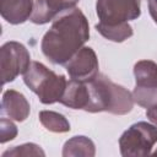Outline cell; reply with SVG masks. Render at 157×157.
<instances>
[{"label":"cell","mask_w":157,"mask_h":157,"mask_svg":"<svg viewBox=\"0 0 157 157\" xmlns=\"http://www.w3.org/2000/svg\"><path fill=\"white\" fill-rule=\"evenodd\" d=\"M17 135L16 126L7 119H1V139L0 141L4 144L9 140H12Z\"/></svg>","instance_id":"e0dca14e"},{"label":"cell","mask_w":157,"mask_h":157,"mask_svg":"<svg viewBox=\"0 0 157 157\" xmlns=\"http://www.w3.org/2000/svg\"><path fill=\"white\" fill-rule=\"evenodd\" d=\"M78 0H36L31 21L37 25H44L56 17L65 10L74 9Z\"/></svg>","instance_id":"9c48e42d"},{"label":"cell","mask_w":157,"mask_h":157,"mask_svg":"<svg viewBox=\"0 0 157 157\" xmlns=\"http://www.w3.org/2000/svg\"><path fill=\"white\" fill-rule=\"evenodd\" d=\"M29 53L17 42H7L0 50V69L2 83L13 81L20 74H25L29 67Z\"/></svg>","instance_id":"52a82bcc"},{"label":"cell","mask_w":157,"mask_h":157,"mask_svg":"<svg viewBox=\"0 0 157 157\" xmlns=\"http://www.w3.org/2000/svg\"><path fill=\"white\" fill-rule=\"evenodd\" d=\"M88 86L87 82L71 78L65 88L60 103L72 109H85L88 103Z\"/></svg>","instance_id":"8fae6325"},{"label":"cell","mask_w":157,"mask_h":157,"mask_svg":"<svg viewBox=\"0 0 157 157\" xmlns=\"http://www.w3.org/2000/svg\"><path fill=\"white\" fill-rule=\"evenodd\" d=\"M22 156V155H44V152L39 148V146L33 145V144H26L22 146H16L13 150H9L2 153V157L5 156Z\"/></svg>","instance_id":"2e32d148"},{"label":"cell","mask_w":157,"mask_h":157,"mask_svg":"<svg viewBox=\"0 0 157 157\" xmlns=\"http://www.w3.org/2000/svg\"><path fill=\"white\" fill-rule=\"evenodd\" d=\"M157 142V128L145 121L131 125L120 137L119 146L123 156H147Z\"/></svg>","instance_id":"277c9868"},{"label":"cell","mask_w":157,"mask_h":157,"mask_svg":"<svg viewBox=\"0 0 157 157\" xmlns=\"http://www.w3.org/2000/svg\"><path fill=\"white\" fill-rule=\"evenodd\" d=\"M23 81L44 104L60 102L67 85L63 75H56L38 61L31 63Z\"/></svg>","instance_id":"3957f363"},{"label":"cell","mask_w":157,"mask_h":157,"mask_svg":"<svg viewBox=\"0 0 157 157\" xmlns=\"http://www.w3.org/2000/svg\"><path fill=\"white\" fill-rule=\"evenodd\" d=\"M66 70L71 78L90 82L98 75V61L92 48H81L66 64Z\"/></svg>","instance_id":"ba28073f"},{"label":"cell","mask_w":157,"mask_h":157,"mask_svg":"<svg viewBox=\"0 0 157 157\" xmlns=\"http://www.w3.org/2000/svg\"><path fill=\"white\" fill-rule=\"evenodd\" d=\"M134 74L136 87L132 99L146 108L157 104V65L150 60H141L135 64Z\"/></svg>","instance_id":"5b68a950"},{"label":"cell","mask_w":157,"mask_h":157,"mask_svg":"<svg viewBox=\"0 0 157 157\" xmlns=\"http://www.w3.org/2000/svg\"><path fill=\"white\" fill-rule=\"evenodd\" d=\"M96 29L103 37L113 42H123L132 36V28L130 25H128V22L115 26H107L99 22L96 25Z\"/></svg>","instance_id":"5bb4252c"},{"label":"cell","mask_w":157,"mask_h":157,"mask_svg":"<svg viewBox=\"0 0 157 157\" xmlns=\"http://www.w3.org/2000/svg\"><path fill=\"white\" fill-rule=\"evenodd\" d=\"M88 103L85 110L91 113L109 112L113 114H126L132 108V96L124 87L112 82L105 75L98 74L87 82Z\"/></svg>","instance_id":"7a4b0ae2"},{"label":"cell","mask_w":157,"mask_h":157,"mask_svg":"<svg viewBox=\"0 0 157 157\" xmlns=\"http://www.w3.org/2000/svg\"><path fill=\"white\" fill-rule=\"evenodd\" d=\"M1 16L12 25H18L31 18L33 12L32 0H0Z\"/></svg>","instance_id":"30bf717a"},{"label":"cell","mask_w":157,"mask_h":157,"mask_svg":"<svg viewBox=\"0 0 157 157\" xmlns=\"http://www.w3.org/2000/svg\"><path fill=\"white\" fill-rule=\"evenodd\" d=\"M39 120L44 125L45 129L54 132H65L70 130L69 121L59 113L43 110L39 113Z\"/></svg>","instance_id":"9a60e30c"},{"label":"cell","mask_w":157,"mask_h":157,"mask_svg":"<svg viewBox=\"0 0 157 157\" xmlns=\"http://www.w3.org/2000/svg\"><path fill=\"white\" fill-rule=\"evenodd\" d=\"M146 115H147V118H148L153 124L157 125V104L150 107V108L146 110Z\"/></svg>","instance_id":"ac0fdd59"},{"label":"cell","mask_w":157,"mask_h":157,"mask_svg":"<svg viewBox=\"0 0 157 157\" xmlns=\"http://www.w3.org/2000/svg\"><path fill=\"white\" fill-rule=\"evenodd\" d=\"M148 7L153 21L157 23V0H148Z\"/></svg>","instance_id":"d6986e66"},{"label":"cell","mask_w":157,"mask_h":157,"mask_svg":"<svg viewBox=\"0 0 157 157\" xmlns=\"http://www.w3.org/2000/svg\"><path fill=\"white\" fill-rule=\"evenodd\" d=\"M1 107L2 113L17 121H23L29 114V104L27 99L23 94L13 90H9L4 93Z\"/></svg>","instance_id":"7c38bea8"},{"label":"cell","mask_w":157,"mask_h":157,"mask_svg":"<svg viewBox=\"0 0 157 157\" xmlns=\"http://www.w3.org/2000/svg\"><path fill=\"white\" fill-rule=\"evenodd\" d=\"M93 156L94 155V145L91 140L85 136H75L69 140L63 151V156Z\"/></svg>","instance_id":"4fadbf2b"},{"label":"cell","mask_w":157,"mask_h":157,"mask_svg":"<svg viewBox=\"0 0 157 157\" xmlns=\"http://www.w3.org/2000/svg\"><path fill=\"white\" fill-rule=\"evenodd\" d=\"M96 9L101 23L115 26L140 16V0H97Z\"/></svg>","instance_id":"8992f818"},{"label":"cell","mask_w":157,"mask_h":157,"mask_svg":"<svg viewBox=\"0 0 157 157\" xmlns=\"http://www.w3.org/2000/svg\"><path fill=\"white\" fill-rule=\"evenodd\" d=\"M88 22L76 7L56 16L42 39V52L53 64H66L90 37Z\"/></svg>","instance_id":"6da1fadb"}]
</instances>
